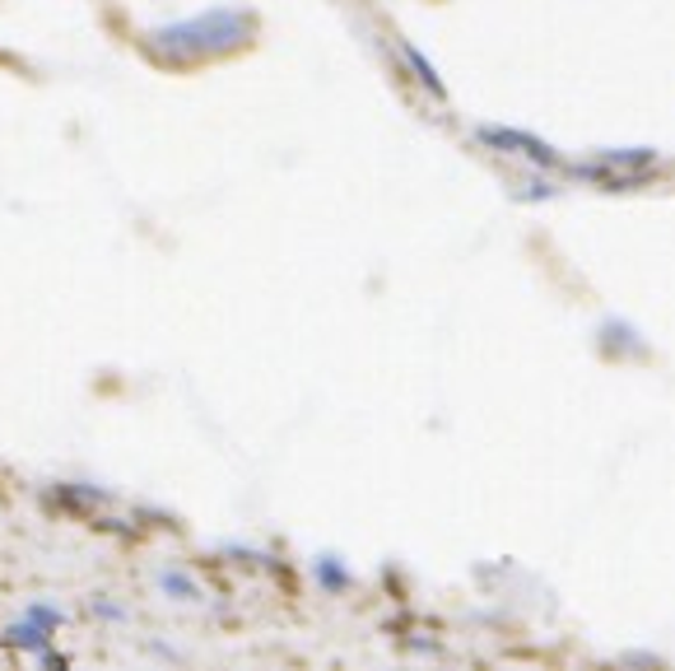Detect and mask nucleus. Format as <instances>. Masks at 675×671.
I'll list each match as a JSON object with an SVG mask.
<instances>
[{
    "label": "nucleus",
    "instance_id": "f257e3e1",
    "mask_svg": "<svg viewBox=\"0 0 675 671\" xmlns=\"http://www.w3.org/2000/svg\"><path fill=\"white\" fill-rule=\"evenodd\" d=\"M252 14L248 10H201L192 20H178V24H159L149 33V47L159 51V57H172V61H192V57H210V51H229V47H242L252 38Z\"/></svg>",
    "mask_w": 675,
    "mask_h": 671
},
{
    "label": "nucleus",
    "instance_id": "f03ea898",
    "mask_svg": "<svg viewBox=\"0 0 675 671\" xmlns=\"http://www.w3.org/2000/svg\"><path fill=\"white\" fill-rule=\"evenodd\" d=\"M5 644H10V648H24V652H43V648L51 644V625L24 615V621H14V625L5 630Z\"/></svg>",
    "mask_w": 675,
    "mask_h": 671
},
{
    "label": "nucleus",
    "instance_id": "7ed1b4c3",
    "mask_svg": "<svg viewBox=\"0 0 675 671\" xmlns=\"http://www.w3.org/2000/svg\"><path fill=\"white\" fill-rule=\"evenodd\" d=\"M490 145H508L513 154H527V159H541V164H550V149L541 145V141H531V135H517V131H498V127H484L480 131Z\"/></svg>",
    "mask_w": 675,
    "mask_h": 671
},
{
    "label": "nucleus",
    "instance_id": "20e7f679",
    "mask_svg": "<svg viewBox=\"0 0 675 671\" xmlns=\"http://www.w3.org/2000/svg\"><path fill=\"white\" fill-rule=\"evenodd\" d=\"M159 588H164L172 601H201V597H205L196 583L186 578V574H178V570H159Z\"/></svg>",
    "mask_w": 675,
    "mask_h": 671
},
{
    "label": "nucleus",
    "instance_id": "39448f33",
    "mask_svg": "<svg viewBox=\"0 0 675 671\" xmlns=\"http://www.w3.org/2000/svg\"><path fill=\"white\" fill-rule=\"evenodd\" d=\"M24 615H33V621H43V625H51V630H61V625H65V611H61V607H51V601H33V607H28Z\"/></svg>",
    "mask_w": 675,
    "mask_h": 671
},
{
    "label": "nucleus",
    "instance_id": "423d86ee",
    "mask_svg": "<svg viewBox=\"0 0 675 671\" xmlns=\"http://www.w3.org/2000/svg\"><path fill=\"white\" fill-rule=\"evenodd\" d=\"M406 57H410V65H414V71H420V80L429 84V89H434V94H443V84H438V75H434V65H429L424 57H420V51H414V47H406Z\"/></svg>",
    "mask_w": 675,
    "mask_h": 671
},
{
    "label": "nucleus",
    "instance_id": "0eeeda50",
    "mask_svg": "<svg viewBox=\"0 0 675 671\" xmlns=\"http://www.w3.org/2000/svg\"><path fill=\"white\" fill-rule=\"evenodd\" d=\"M317 574H322V583H332V588H345V583H350L336 560H322V564H317Z\"/></svg>",
    "mask_w": 675,
    "mask_h": 671
},
{
    "label": "nucleus",
    "instance_id": "6e6552de",
    "mask_svg": "<svg viewBox=\"0 0 675 671\" xmlns=\"http://www.w3.org/2000/svg\"><path fill=\"white\" fill-rule=\"evenodd\" d=\"M94 615H103V621H126V607H117V601H94Z\"/></svg>",
    "mask_w": 675,
    "mask_h": 671
}]
</instances>
